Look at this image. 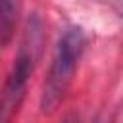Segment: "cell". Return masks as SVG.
Returning <instances> with one entry per match:
<instances>
[{
    "label": "cell",
    "mask_w": 123,
    "mask_h": 123,
    "mask_svg": "<svg viewBox=\"0 0 123 123\" xmlns=\"http://www.w3.org/2000/svg\"><path fill=\"white\" fill-rule=\"evenodd\" d=\"M40 48H42V21L37 15H33L25 25L13 65L0 88V123H12L15 113L19 111Z\"/></svg>",
    "instance_id": "cell-1"
},
{
    "label": "cell",
    "mask_w": 123,
    "mask_h": 123,
    "mask_svg": "<svg viewBox=\"0 0 123 123\" xmlns=\"http://www.w3.org/2000/svg\"><path fill=\"white\" fill-rule=\"evenodd\" d=\"M85 42L86 40L81 27H67L58 38L40 94V111L44 115H52L63 102V96L73 81L75 69L83 56Z\"/></svg>",
    "instance_id": "cell-2"
},
{
    "label": "cell",
    "mask_w": 123,
    "mask_h": 123,
    "mask_svg": "<svg viewBox=\"0 0 123 123\" xmlns=\"http://www.w3.org/2000/svg\"><path fill=\"white\" fill-rule=\"evenodd\" d=\"M19 15V0H0V46H8L13 38Z\"/></svg>",
    "instance_id": "cell-3"
},
{
    "label": "cell",
    "mask_w": 123,
    "mask_h": 123,
    "mask_svg": "<svg viewBox=\"0 0 123 123\" xmlns=\"http://www.w3.org/2000/svg\"><path fill=\"white\" fill-rule=\"evenodd\" d=\"M62 123H77V119H75V115H65L62 119Z\"/></svg>",
    "instance_id": "cell-4"
},
{
    "label": "cell",
    "mask_w": 123,
    "mask_h": 123,
    "mask_svg": "<svg viewBox=\"0 0 123 123\" xmlns=\"http://www.w3.org/2000/svg\"><path fill=\"white\" fill-rule=\"evenodd\" d=\"M92 123H104V121H102V119H100V117H98V119H94V121H92Z\"/></svg>",
    "instance_id": "cell-5"
}]
</instances>
